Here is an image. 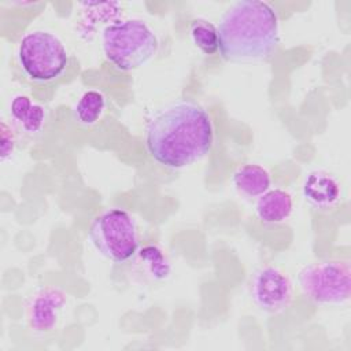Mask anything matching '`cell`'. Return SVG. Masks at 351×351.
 Instances as JSON below:
<instances>
[{
  "instance_id": "obj_1",
  "label": "cell",
  "mask_w": 351,
  "mask_h": 351,
  "mask_svg": "<svg viewBox=\"0 0 351 351\" xmlns=\"http://www.w3.org/2000/svg\"><path fill=\"white\" fill-rule=\"evenodd\" d=\"M213 144L208 112L191 100L174 101L158 111L147 125V148L160 165L185 167L206 154Z\"/></svg>"
},
{
  "instance_id": "obj_2",
  "label": "cell",
  "mask_w": 351,
  "mask_h": 351,
  "mask_svg": "<svg viewBox=\"0 0 351 351\" xmlns=\"http://www.w3.org/2000/svg\"><path fill=\"white\" fill-rule=\"evenodd\" d=\"M218 49L226 60L250 62L269 56L278 43L274 8L256 0L230 5L218 25Z\"/></svg>"
},
{
  "instance_id": "obj_3",
  "label": "cell",
  "mask_w": 351,
  "mask_h": 351,
  "mask_svg": "<svg viewBox=\"0 0 351 351\" xmlns=\"http://www.w3.org/2000/svg\"><path fill=\"white\" fill-rule=\"evenodd\" d=\"M106 58L119 70H134L148 63L158 49L151 27L140 19L108 25L103 32Z\"/></svg>"
},
{
  "instance_id": "obj_4",
  "label": "cell",
  "mask_w": 351,
  "mask_h": 351,
  "mask_svg": "<svg viewBox=\"0 0 351 351\" xmlns=\"http://www.w3.org/2000/svg\"><path fill=\"white\" fill-rule=\"evenodd\" d=\"M16 58L25 74L36 82L58 78L69 63V53L63 43L55 34L44 30L26 33L18 44Z\"/></svg>"
},
{
  "instance_id": "obj_5",
  "label": "cell",
  "mask_w": 351,
  "mask_h": 351,
  "mask_svg": "<svg viewBox=\"0 0 351 351\" xmlns=\"http://www.w3.org/2000/svg\"><path fill=\"white\" fill-rule=\"evenodd\" d=\"M300 291L319 304H343L350 299L351 267L348 261H322L306 265L298 276Z\"/></svg>"
},
{
  "instance_id": "obj_6",
  "label": "cell",
  "mask_w": 351,
  "mask_h": 351,
  "mask_svg": "<svg viewBox=\"0 0 351 351\" xmlns=\"http://www.w3.org/2000/svg\"><path fill=\"white\" fill-rule=\"evenodd\" d=\"M89 239L101 255L117 263L130 259L138 245L133 218L119 208L96 217L89 229Z\"/></svg>"
},
{
  "instance_id": "obj_7",
  "label": "cell",
  "mask_w": 351,
  "mask_h": 351,
  "mask_svg": "<svg viewBox=\"0 0 351 351\" xmlns=\"http://www.w3.org/2000/svg\"><path fill=\"white\" fill-rule=\"evenodd\" d=\"M252 299L259 308L267 313L285 310L292 300V284L289 278L274 267L259 269L251 285Z\"/></svg>"
},
{
  "instance_id": "obj_8",
  "label": "cell",
  "mask_w": 351,
  "mask_h": 351,
  "mask_svg": "<svg viewBox=\"0 0 351 351\" xmlns=\"http://www.w3.org/2000/svg\"><path fill=\"white\" fill-rule=\"evenodd\" d=\"M66 302L64 293L56 288H45L36 293L27 306V319L37 332L51 330Z\"/></svg>"
},
{
  "instance_id": "obj_9",
  "label": "cell",
  "mask_w": 351,
  "mask_h": 351,
  "mask_svg": "<svg viewBox=\"0 0 351 351\" xmlns=\"http://www.w3.org/2000/svg\"><path fill=\"white\" fill-rule=\"evenodd\" d=\"M303 196L317 208H330L340 199L337 180L326 171H311L303 182Z\"/></svg>"
},
{
  "instance_id": "obj_10",
  "label": "cell",
  "mask_w": 351,
  "mask_h": 351,
  "mask_svg": "<svg viewBox=\"0 0 351 351\" xmlns=\"http://www.w3.org/2000/svg\"><path fill=\"white\" fill-rule=\"evenodd\" d=\"M292 213V197L282 189H271L261 195L256 214L265 223H280Z\"/></svg>"
},
{
  "instance_id": "obj_11",
  "label": "cell",
  "mask_w": 351,
  "mask_h": 351,
  "mask_svg": "<svg viewBox=\"0 0 351 351\" xmlns=\"http://www.w3.org/2000/svg\"><path fill=\"white\" fill-rule=\"evenodd\" d=\"M233 184L248 197L261 196L270 188V174L259 165H244L234 171Z\"/></svg>"
},
{
  "instance_id": "obj_12",
  "label": "cell",
  "mask_w": 351,
  "mask_h": 351,
  "mask_svg": "<svg viewBox=\"0 0 351 351\" xmlns=\"http://www.w3.org/2000/svg\"><path fill=\"white\" fill-rule=\"evenodd\" d=\"M11 115L14 121L27 133L41 130L45 119L44 108L33 103L27 96H15L11 101Z\"/></svg>"
},
{
  "instance_id": "obj_13",
  "label": "cell",
  "mask_w": 351,
  "mask_h": 351,
  "mask_svg": "<svg viewBox=\"0 0 351 351\" xmlns=\"http://www.w3.org/2000/svg\"><path fill=\"white\" fill-rule=\"evenodd\" d=\"M106 107V100L97 90L85 92L78 100L74 115L75 119L82 125H93L103 114Z\"/></svg>"
},
{
  "instance_id": "obj_14",
  "label": "cell",
  "mask_w": 351,
  "mask_h": 351,
  "mask_svg": "<svg viewBox=\"0 0 351 351\" xmlns=\"http://www.w3.org/2000/svg\"><path fill=\"white\" fill-rule=\"evenodd\" d=\"M191 37L193 44L206 55H213L218 51V30L207 21L196 19L191 25Z\"/></svg>"
},
{
  "instance_id": "obj_15",
  "label": "cell",
  "mask_w": 351,
  "mask_h": 351,
  "mask_svg": "<svg viewBox=\"0 0 351 351\" xmlns=\"http://www.w3.org/2000/svg\"><path fill=\"white\" fill-rule=\"evenodd\" d=\"M14 136L5 122H1V159L4 160L14 148Z\"/></svg>"
}]
</instances>
